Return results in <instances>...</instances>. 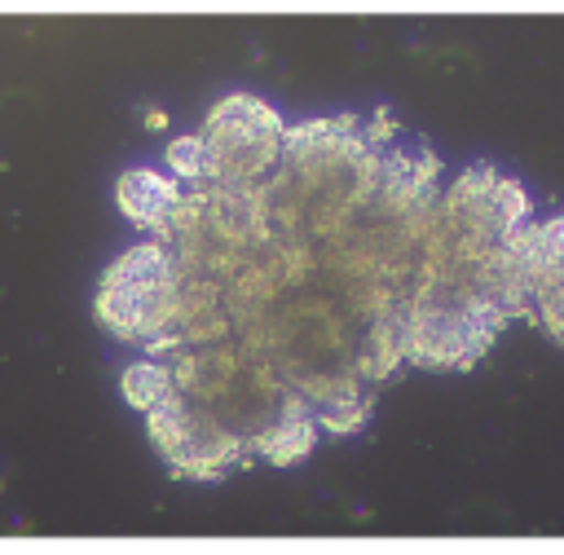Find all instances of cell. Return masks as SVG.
<instances>
[{
	"instance_id": "6da1fadb",
	"label": "cell",
	"mask_w": 564,
	"mask_h": 555,
	"mask_svg": "<svg viewBox=\"0 0 564 555\" xmlns=\"http://www.w3.org/2000/svg\"><path fill=\"white\" fill-rule=\"evenodd\" d=\"M119 211L137 225V229H154L159 238H172V216L176 207L185 203V194L176 189V181L159 176V172H145V167H132L119 176Z\"/></svg>"
},
{
	"instance_id": "7a4b0ae2",
	"label": "cell",
	"mask_w": 564,
	"mask_h": 555,
	"mask_svg": "<svg viewBox=\"0 0 564 555\" xmlns=\"http://www.w3.org/2000/svg\"><path fill=\"white\" fill-rule=\"evenodd\" d=\"M317 427L322 423L313 414H282L273 427L251 436V454H260L273 467H291V463H300L317 445Z\"/></svg>"
},
{
	"instance_id": "3957f363",
	"label": "cell",
	"mask_w": 564,
	"mask_h": 555,
	"mask_svg": "<svg viewBox=\"0 0 564 555\" xmlns=\"http://www.w3.org/2000/svg\"><path fill=\"white\" fill-rule=\"evenodd\" d=\"M119 392H123V401H128L132 410L150 414V410H159V405L176 392V374H172L163 361H132V366L123 370V379H119Z\"/></svg>"
},
{
	"instance_id": "277c9868",
	"label": "cell",
	"mask_w": 564,
	"mask_h": 555,
	"mask_svg": "<svg viewBox=\"0 0 564 555\" xmlns=\"http://www.w3.org/2000/svg\"><path fill=\"white\" fill-rule=\"evenodd\" d=\"M167 167H172L181 181H207V176H212L207 141H203V137H176V141L167 145Z\"/></svg>"
},
{
	"instance_id": "5b68a950",
	"label": "cell",
	"mask_w": 564,
	"mask_h": 555,
	"mask_svg": "<svg viewBox=\"0 0 564 555\" xmlns=\"http://www.w3.org/2000/svg\"><path fill=\"white\" fill-rule=\"evenodd\" d=\"M538 317L555 344H564V269L538 282Z\"/></svg>"
},
{
	"instance_id": "8992f818",
	"label": "cell",
	"mask_w": 564,
	"mask_h": 555,
	"mask_svg": "<svg viewBox=\"0 0 564 555\" xmlns=\"http://www.w3.org/2000/svg\"><path fill=\"white\" fill-rule=\"evenodd\" d=\"M542 238H546V251H551V260L564 269V216H551V220L542 225Z\"/></svg>"
}]
</instances>
